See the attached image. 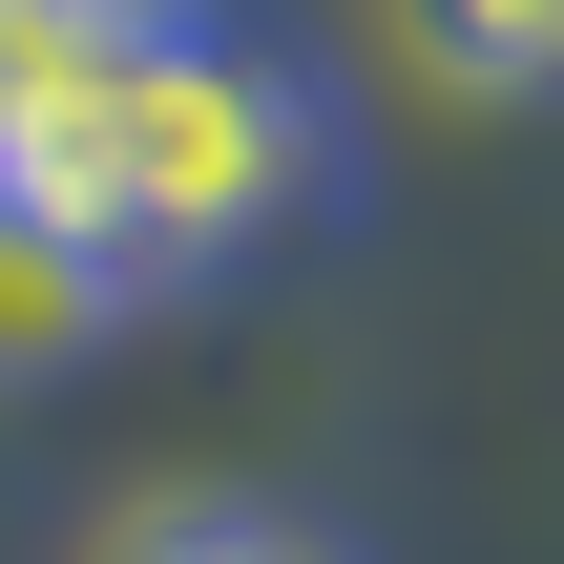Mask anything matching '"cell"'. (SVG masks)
Masks as SVG:
<instances>
[{
	"mask_svg": "<svg viewBox=\"0 0 564 564\" xmlns=\"http://www.w3.org/2000/svg\"><path fill=\"white\" fill-rule=\"evenodd\" d=\"M335 188V84L209 0H167L126 63H84L63 105H0V209H42L63 251H105L126 293H188L230 251H272Z\"/></svg>",
	"mask_w": 564,
	"mask_h": 564,
	"instance_id": "6da1fadb",
	"label": "cell"
},
{
	"mask_svg": "<svg viewBox=\"0 0 564 564\" xmlns=\"http://www.w3.org/2000/svg\"><path fill=\"white\" fill-rule=\"evenodd\" d=\"M105 564H377L335 502H272V481H167V502H126Z\"/></svg>",
	"mask_w": 564,
	"mask_h": 564,
	"instance_id": "7a4b0ae2",
	"label": "cell"
},
{
	"mask_svg": "<svg viewBox=\"0 0 564 564\" xmlns=\"http://www.w3.org/2000/svg\"><path fill=\"white\" fill-rule=\"evenodd\" d=\"M377 21H398V63L460 84V105H564V0H377Z\"/></svg>",
	"mask_w": 564,
	"mask_h": 564,
	"instance_id": "3957f363",
	"label": "cell"
},
{
	"mask_svg": "<svg viewBox=\"0 0 564 564\" xmlns=\"http://www.w3.org/2000/svg\"><path fill=\"white\" fill-rule=\"evenodd\" d=\"M105 314H126V272H105V251H63L42 209H0V398H21V377H63V356H105Z\"/></svg>",
	"mask_w": 564,
	"mask_h": 564,
	"instance_id": "277c9868",
	"label": "cell"
}]
</instances>
